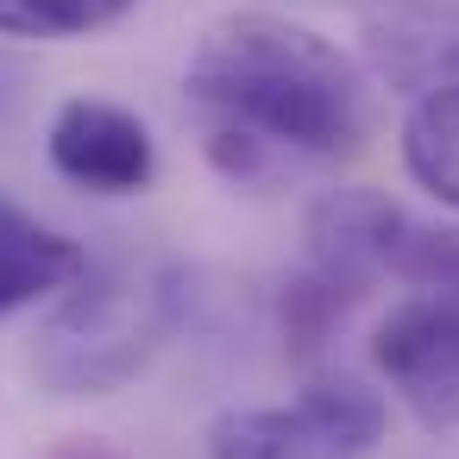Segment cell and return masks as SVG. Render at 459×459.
<instances>
[{
    "instance_id": "6da1fadb",
    "label": "cell",
    "mask_w": 459,
    "mask_h": 459,
    "mask_svg": "<svg viewBox=\"0 0 459 459\" xmlns=\"http://www.w3.org/2000/svg\"><path fill=\"white\" fill-rule=\"evenodd\" d=\"M183 89L208 114V133H239L264 152L352 158L371 133L365 70L327 32L264 7L221 13L195 39Z\"/></svg>"
},
{
    "instance_id": "7a4b0ae2",
    "label": "cell",
    "mask_w": 459,
    "mask_h": 459,
    "mask_svg": "<svg viewBox=\"0 0 459 459\" xmlns=\"http://www.w3.org/2000/svg\"><path fill=\"white\" fill-rule=\"evenodd\" d=\"M183 308H189V277L164 258L82 271L39 321L32 371L51 396H114L170 346Z\"/></svg>"
},
{
    "instance_id": "3957f363",
    "label": "cell",
    "mask_w": 459,
    "mask_h": 459,
    "mask_svg": "<svg viewBox=\"0 0 459 459\" xmlns=\"http://www.w3.org/2000/svg\"><path fill=\"white\" fill-rule=\"evenodd\" d=\"M390 434L384 390L359 377H315L290 403L221 409L208 421V459H365Z\"/></svg>"
},
{
    "instance_id": "277c9868",
    "label": "cell",
    "mask_w": 459,
    "mask_h": 459,
    "mask_svg": "<svg viewBox=\"0 0 459 459\" xmlns=\"http://www.w3.org/2000/svg\"><path fill=\"white\" fill-rule=\"evenodd\" d=\"M371 365L428 434L459 428V296H403L371 333Z\"/></svg>"
},
{
    "instance_id": "5b68a950",
    "label": "cell",
    "mask_w": 459,
    "mask_h": 459,
    "mask_svg": "<svg viewBox=\"0 0 459 459\" xmlns=\"http://www.w3.org/2000/svg\"><path fill=\"white\" fill-rule=\"evenodd\" d=\"M415 227L421 221H409L377 189H327L308 208V227H302V239H308L302 271H315L321 283H333L346 296H365L377 277L403 271V252H409Z\"/></svg>"
},
{
    "instance_id": "8992f818",
    "label": "cell",
    "mask_w": 459,
    "mask_h": 459,
    "mask_svg": "<svg viewBox=\"0 0 459 459\" xmlns=\"http://www.w3.org/2000/svg\"><path fill=\"white\" fill-rule=\"evenodd\" d=\"M45 158L70 189H89V195H139L158 177L152 126L133 108L101 101V95H70L51 114Z\"/></svg>"
},
{
    "instance_id": "52a82bcc",
    "label": "cell",
    "mask_w": 459,
    "mask_h": 459,
    "mask_svg": "<svg viewBox=\"0 0 459 459\" xmlns=\"http://www.w3.org/2000/svg\"><path fill=\"white\" fill-rule=\"evenodd\" d=\"M365 57L403 95L459 82V0H390L365 26Z\"/></svg>"
},
{
    "instance_id": "ba28073f",
    "label": "cell",
    "mask_w": 459,
    "mask_h": 459,
    "mask_svg": "<svg viewBox=\"0 0 459 459\" xmlns=\"http://www.w3.org/2000/svg\"><path fill=\"white\" fill-rule=\"evenodd\" d=\"M82 271H89V252L70 233H57L51 221L0 195V321L45 296H64Z\"/></svg>"
},
{
    "instance_id": "9c48e42d",
    "label": "cell",
    "mask_w": 459,
    "mask_h": 459,
    "mask_svg": "<svg viewBox=\"0 0 459 459\" xmlns=\"http://www.w3.org/2000/svg\"><path fill=\"white\" fill-rule=\"evenodd\" d=\"M396 152L409 183L459 214V82H440L428 95L409 101L403 126H396Z\"/></svg>"
},
{
    "instance_id": "30bf717a",
    "label": "cell",
    "mask_w": 459,
    "mask_h": 459,
    "mask_svg": "<svg viewBox=\"0 0 459 459\" xmlns=\"http://www.w3.org/2000/svg\"><path fill=\"white\" fill-rule=\"evenodd\" d=\"M139 0H0V39H32V45H64V39H95L120 26Z\"/></svg>"
},
{
    "instance_id": "8fae6325",
    "label": "cell",
    "mask_w": 459,
    "mask_h": 459,
    "mask_svg": "<svg viewBox=\"0 0 459 459\" xmlns=\"http://www.w3.org/2000/svg\"><path fill=\"white\" fill-rule=\"evenodd\" d=\"M396 277L421 283V290H440V296H459V227H415Z\"/></svg>"
},
{
    "instance_id": "7c38bea8",
    "label": "cell",
    "mask_w": 459,
    "mask_h": 459,
    "mask_svg": "<svg viewBox=\"0 0 459 459\" xmlns=\"http://www.w3.org/2000/svg\"><path fill=\"white\" fill-rule=\"evenodd\" d=\"M51 459H126V453H120L114 440H101V434H70Z\"/></svg>"
}]
</instances>
